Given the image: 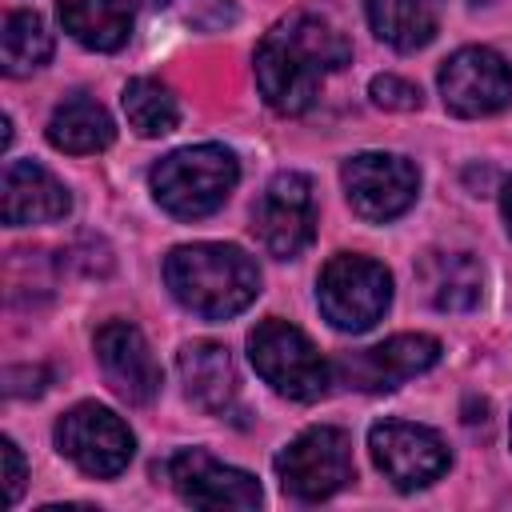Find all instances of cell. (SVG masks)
<instances>
[{
    "mask_svg": "<svg viewBox=\"0 0 512 512\" xmlns=\"http://www.w3.org/2000/svg\"><path fill=\"white\" fill-rule=\"evenodd\" d=\"M352 60L348 36L312 12L280 20L256 48V88L268 108L300 116L316 104L324 80Z\"/></svg>",
    "mask_w": 512,
    "mask_h": 512,
    "instance_id": "obj_1",
    "label": "cell"
},
{
    "mask_svg": "<svg viewBox=\"0 0 512 512\" xmlns=\"http://www.w3.org/2000/svg\"><path fill=\"white\" fill-rule=\"evenodd\" d=\"M164 284L200 320H228L256 300L260 268L236 244H184L168 252Z\"/></svg>",
    "mask_w": 512,
    "mask_h": 512,
    "instance_id": "obj_2",
    "label": "cell"
},
{
    "mask_svg": "<svg viewBox=\"0 0 512 512\" xmlns=\"http://www.w3.org/2000/svg\"><path fill=\"white\" fill-rule=\"evenodd\" d=\"M240 180V164L228 148L220 144H192V148H176L168 152L152 172V196L164 212L180 216V220H200L212 216L228 192Z\"/></svg>",
    "mask_w": 512,
    "mask_h": 512,
    "instance_id": "obj_3",
    "label": "cell"
},
{
    "mask_svg": "<svg viewBox=\"0 0 512 512\" xmlns=\"http://www.w3.org/2000/svg\"><path fill=\"white\" fill-rule=\"evenodd\" d=\"M248 360L264 376V384H272V392H280L288 400H300V404L320 400L332 384V368L316 352V344L296 324L276 320V316L252 328Z\"/></svg>",
    "mask_w": 512,
    "mask_h": 512,
    "instance_id": "obj_4",
    "label": "cell"
},
{
    "mask_svg": "<svg viewBox=\"0 0 512 512\" xmlns=\"http://www.w3.org/2000/svg\"><path fill=\"white\" fill-rule=\"evenodd\" d=\"M320 312L340 332H368L392 304V276L368 256L340 252L324 264L316 284Z\"/></svg>",
    "mask_w": 512,
    "mask_h": 512,
    "instance_id": "obj_5",
    "label": "cell"
},
{
    "mask_svg": "<svg viewBox=\"0 0 512 512\" xmlns=\"http://www.w3.org/2000/svg\"><path fill=\"white\" fill-rule=\"evenodd\" d=\"M280 488L296 500H328L352 480V444L340 428L316 424L276 456Z\"/></svg>",
    "mask_w": 512,
    "mask_h": 512,
    "instance_id": "obj_6",
    "label": "cell"
},
{
    "mask_svg": "<svg viewBox=\"0 0 512 512\" xmlns=\"http://www.w3.org/2000/svg\"><path fill=\"white\" fill-rule=\"evenodd\" d=\"M348 204L368 224H388L404 216L420 192V172L396 152H356L340 168Z\"/></svg>",
    "mask_w": 512,
    "mask_h": 512,
    "instance_id": "obj_7",
    "label": "cell"
},
{
    "mask_svg": "<svg viewBox=\"0 0 512 512\" xmlns=\"http://www.w3.org/2000/svg\"><path fill=\"white\" fill-rule=\"evenodd\" d=\"M56 448L88 476L96 480H112L128 468L136 440L128 432V424L104 408V404H76L56 420Z\"/></svg>",
    "mask_w": 512,
    "mask_h": 512,
    "instance_id": "obj_8",
    "label": "cell"
},
{
    "mask_svg": "<svg viewBox=\"0 0 512 512\" xmlns=\"http://www.w3.org/2000/svg\"><path fill=\"white\" fill-rule=\"evenodd\" d=\"M252 232L272 256L280 260L300 256L316 236L312 180L304 172H276L252 208Z\"/></svg>",
    "mask_w": 512,
    "mask_h": 512,
    "instance_id": "obj_9",
    "label": "cell"
},
{
    "mask_svg": "<svg viewBox=\"0 0 512 512\" xmlns=\"http://www.w3.org/2000/svg\"><path fill=\"white\" fill-rule=\"evenodd\" d=\"M440 360V340L424 332H400L384 344L348 352L332 364V376L356 392H392L404 380L428 372Z\"/></svg>",
    "mask_w": 512,
    "mask_h": 512,
    "instance_id": "obj_10",
    "label": "cell"
},
{
    "mask_svg": "<svg viewBox=\"0 0 512 512\" xmlns=\"http://www.w3.org/2000/svg\"><path fill=\"white\" fill-rule=\"evenodd\" d=\"M440 96L456 116H492L512 104V68L492 48H460L440 64Z\"/></svg>",
    "mask_w": 512,
    "mask_h": 512,
    "instance_id": "obj_11",
    "label": "cell"
},
{
    "mask_svg": "<svg viewBox=\"0 0 512 512\" xmlns=\"http://www.w3.org/2000/svg\"><path fill=\"white\" fill-rule=\"evenodd\" d=\"M368 448L376 468L400 488H424L432 480H440L448 472V448L444 440L424 428V424H408V420H380L368 432Z\"/></svg>",
    "mask_w": 512,
    "mask_h": 512,
    "instance_id": "obj_12",
    "label": "cell"
},
{
    "mask_svg": "<svg viewBox=\"0 0 512 512\" xmlns=\"http://www.w3.org/2000/svg\"><path fill=\"white\" fill-rule=\"evenodd\" d=\"M168 480L176 496L196 508H256L260 504V484L248 472L220 464L204 448H180L168 460Z\"/></svg>",
    "mask_w": 512,
    "mask_h": 512,
    "instance_id": "obj_13",
    "label": "cell"
},
{
    "mask_svg": "<svg viewBox=\"0 0 512 512\" xmlns=\"http://www.w3.org/2000/svg\"><path fill=\"white\" fill-rule=\"evenodd\" d=\"M96 360L100 372L108 380V388L124 400V404H152L160 392V364L148 348V340L140 336L136 324L128 320H108L96 332Z\"/></svg>",
    "mask_w": 512,
    "mask_h": 512,
    "instance_id": "obj_14",
    "label": "cell"
},
{
    "mask_svg": "<svg viewBox=\"0 0 512 512\" xmlns=\"http://www.w3.org/2000/svg\"><path fill=\"white\" fill-rule=\"evenodd\" d=\"M72 208L68 188L36 160H8L0 176V212L4 224L24 228V224H52L64 220Z\"/></svg>",
    "mask_w": 512,
    "mask_h": 512,
    "instance_id": "obj_15",
    "label": "cell"
},
{
    "mask_svg": "<svg viewBox=\"0 0 512 512\" xmlns=\"http://www.w3.org/2000/svg\"><path fill=\"white\" fill-rule=\"evenodd\" d=\"M176 368H180L184 392L204 412H224L232 404V396H236V368H232V356H228L224 344H212V340L184 344Z\"/></svg>",
    "mask_w": 512,
    "mask_h": 512,
    "instance_id": "obj_16",
    "label": "cell"
},
{
    "mask_svg": "<svg viewBox=\"0 0 512 512\" xmlns=\"http://www.w3.org/2000/svg\"><path fill=\"white\" fill-rule=\"evenodd\" d=\"M420 284L440 312H468L484 296V272L472 252H428L420 260Z\"/></svg>",
    "mask_w": 512,
    "mask_h": 512,
    "instance_id": "obj_17",
    "label": "cell"
},
{
    "mask_svg": "<svg viewBox=\"0 0 512 512\" xmlns=\"http://www.w3.org/2000/svg\"><path fill=\"white\" fill-rule=\"evenodd\" d=\"M364 12L384 44L396 52H416L436 36L444 0H364Z\"/></svg>",
    "mask_w": 512,
    "mask_h": 512,
    "instance_id": "obj_18",
    "label": "cell"
},
{
    "mask_svg": "<svg viewBox=\"0 0 512 512\" xmlns=\"http://www.w3.org/2000/svg\"><path fill=\"white\" fill-rule=\"evenodd\" d=\"M116 136L112 128V116L92 100V96H68L64 104H56L52 120H48V140L52 148L60 152H72V156H88V152H100L108 148Z\"/></svg>",
    "mask_w": 512,
    "mask_h": 512,
    "instance_id": "obj_19",
    "label": "cell"
},
{
    "mask_svg": "<svg viewBox=\"0 0 512 512\" xmlns=\"http://www.w3.org/2000/svg\"><path fill=\"white\" fill-rule=\"evenodd\" d=\"M60 24L96 52H116L132 32L128 0H60Z\"/></svg>",
    "mask_w": 512,
    "mask_h": 512,
    "instance_id": "obj_20",
    "label": "cell"
},
{
    "mask_svg": "<svg viewBox=\"0 0 512 512\" xmlns=\"http://www.w3.org/2000/svg\"><path fill=\"white\" fill-rule=\"evenodd\" d=\"M52 56V32L36 12H8L0 28V64L8 76H28Z\"/></svg>",
    "mask_w": 512,
    "mask_h": 512,
    "instance_id": "obj_21",
    "label": "cell"
},
{
    "mask_svg": "<svg viewBox=\"0 0 512 512\" xmlns=\"http://www.w3.org/2000/svg\"><path fill=\"white\" fill-rule=\"evenodd\" d=\"M124 116L140 136H164L176 128L180 108H176V96L160 80L140 76L124 88Z\"/></svg>",
    "mask_w": 512,
    "mask_h": 512,
    "instance_id": "obj_22",
    "label": "cell"
},
{
    "mask_svg": "<svg viewBox=\"0 0 512 512\" xmlns=\"http://www.w3.org/2000/svg\"><path fill=\"white\" fill-rule=\"evenodd\" d=\"M368 92H372V104H380L388 112H412V108H420V88L408 84V80H400V76H376L368 84Z\"/></svg>",
    "mask_w": 512,
    "mask_h": 512,
    "instance_id": "obj_23",
    "label": "cell"
},
{
    "mask_svg": "<svg viewBox=\"0 0 512 512\" xmlns=\"http://www.w3.org/2000/svg\"><path fill=\"white\" fill-rule=\"evenodd\" d=\"M0 460H4V500L16 504L20 492H24V456L8 436L0 440Z\"/></svg>",
    "mask_w": 512,
    "mask_h": 512,
    "instance_id": "obj_24",
    "label": "cell"
},
{
    "mask_svg": "<svg viewBox=\"0 0 512 512\" xmlns=\"http://www.w3.org/2000/svg\"><path fill=\"white\" fill-rule=\"evenodd\" d=\"M48 380V368H8L4 372V392L8 396H40Z\"/></svg>",
    "mask_w": 512,
    "mask_h": 512,
    "instance_id": "obj_25",
    "label": "cell"
},
{
    "mask_svg": "<svg viewBox=\"0 0 512 512\" xmlns=\"http://www.w3.org/2000/svg\"><path fill=\"white\" fill-rule=\"evenodd\" d=\"M500 212H504V224H508V232H512V180H508L504 192H500Z\"/></svg>",
    "mask_w": 512,
    "mask_h": 512,
    "instance_id": "obj_26",
    "label": "cell"
},
{
    "mask_svg": "<svg viewBox=\"0 0 512 512\" xmlns=\"http://www.w3.org/2000/svg\"><path fill=\"white\" fill-rule=\"evenodd\" d=\"M476 4H480V0H476Z\"/></svg>",
    "mask_w": 512,
    "mask_h": 512,
    "instance_id": "obj_27",
    "label": "cell"
}]
</instances>
